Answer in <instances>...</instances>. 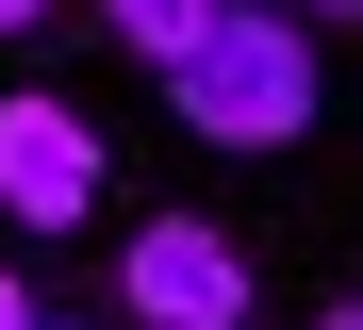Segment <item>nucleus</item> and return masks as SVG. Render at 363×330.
Listing matches in <instances>:
<instances>
[{
    "instance_id": "1",
    "label": "nucleus",
    "mask_w": 363,
    "mask_h": 330,
    "mask_svg": "<svg viewBox=\"0 0 363 330\" xmlns=\"http://www.w3.org/2000/svg\"><path fill=\"white\" fill-rule=\"evenodd\" d=\"M165 99H182L199 149H297L314 132V33L281 0H215V33L165 66Z\"/></svg>"
},
{
    "instance_id": "2",
    "label": "nucleus",
    "mask_w": 363,
    "mask_h": 330,
    "mask_svg": "<svg viewBox=\"0 0 363 330\" xmlns=\"http://www.w3.org/2000/svg\"><path fill=\"white\" fill-rule=\"evenodd\" d=\"M116 297H133L149 330H248V248H231L215 215H149L133 248H116Z\"/></svg>"
},
{
    "instance_id": "3",
    "label": "nucleus",
    "mask_w": 363,
    "mask_h": 330,
    "mask_svg": "<svg viewBox=\"0 0 363 330\" xmlns=\"http://www.w3.org/2000/svg\"><path fill=\"white\" fill-rule=\"evenodd\" d=\"M0 215H17V231H83L99 215V132L50 99V83L0 99Z\"/></svg>"
},
{
    "instance_id": "4",
    "label": "nucleus",
    "mask_w": 363,
    "mask_h": 330,
    "mask_svg": "<svg viewBox=\"0 0 363 330\" xmlns=\"http://www.w3.org/2000/svg\"><path fill=\"white\" fill-rule=\"evenodd\" d=\"M99 33L133 50V66H182V50L215 33V0H99Z\"/></svg>"
},
{
    "instance_id": "5",
    "label": "nucleus",
    "mask_w": 363,
    "mask_h": 330,
    "mask_svg": "<svg viewBox=\"0 0 363 330\" xmlns=\"http://www.w3.org/2000/svg\"><path fill=\"white\" fill-rule=\"evenodd\" d=\"M281 17H297V33H330V17H363V0H281Z\"/></svg>"
},
{
    "instance_id": "6",
    "label": "nucleus",
    "mask_w": 363,
    "mask_h": 330,
    "mask_svg": "<svg viewBox=\"0 0 363 330\" xmlns=\"http://www.w3.org/2000/svg\"><path fill=\"white\" fill-rule=\"evenodd\" d=\"M0 330H33V281H17V264H0Z\"/></svg>"
},
{
    "instance_id": "7",
    "label": "nucleus",
    "mask_w": 363,
    "mask_h": 330,
    "mask_svg": "<svg viewBox=\"0 0 363 330\" xmlns=\"http://www.w3.org/2000/svg\"><path fill=\"white\" fill-rule=\"evenodd\" d=\"M33 17H50V0H0V33H33Z\"/></svg>"
},
{
    "instance_id": "8",
    "label": "nucleus",
    "mask_w": 363,
    "mask_h": 330,
    "mask_svg": "<svg viewBox=\"0 0 363 330\" xmlns=\"http://www.w3.org/2000/svg\"><path fill=\"white\" fill-rule=\"evenodd\" d=\"M33 330H50V314H33Z\"/></svg>"
}]
</instances>
